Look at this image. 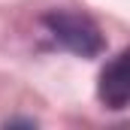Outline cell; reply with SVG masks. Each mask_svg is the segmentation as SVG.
I'll use <instances>...</instances> for the list:
<instances>
[{
  "label": "cell",
  "mask_w": 130,
  "mask_h": 130,
  "mask_svg": "<svg viewBox=\"0 0 130 130\" xmlns=\"http://www.w3.org/2000/svg\"><path fill=\"white\" fill-rule=\"evenodd\" d=\"M45 24L58 42H64L70 52H76L82 58H94L103 52V36H100L97 24L82 12H70V9L52 12V15H45Z\"/></svg>",
  "instance_id": "obj_1"
},
{
  "label": "cell",
  "mask_w": 130,
  "mask_h": 130,
  "mask_svg": "<svg viewBox=\"0 0 130 130\" xmlns=\"http://www.w3.org/2000/svg\"><path fill=\"white\" fill-rule=\"evenodd\" d=\"M97 94L106 109H124L130 106V48L112 58L100 73Z\"/></svg>",
  "instance_id": "obj_2"
}]
</instances>
